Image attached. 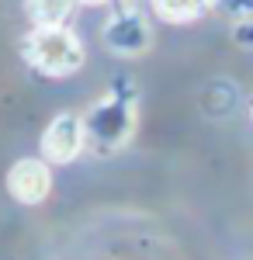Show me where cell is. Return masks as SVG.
<instances>
[{
  "instance_id": "cell-7",
  "label": "cell",
  "mask_w": 253,
  "mask_h": 260,
  "mask_svg": "<svg viewBox=\"0 0 253 260\" xmlns=\"http://www.w3.org/2000/svg\"><path fill=\"white\" fill-rule=\"evenodd\" d=\"M212 7H215V0H153V11L160 14V21H167V24L198 21L201 14H208Z\"/></svg>"
},
{
  "instance_id": "cell-3",
  "label": "cell",
  "mask_w": 253,
  "mask_h": 260,
  "mask_svg": "<svg viewBox=\"0 0 253 260\" xmlns=\"http://www.w3.org/2000/svg\"><path fill=\"white\" fill-rule=\"evenodd\" d=\"M87 149V132H83V115L77 111H59L42 132V160L66 167Z\"/></svg>"
},
{
  "instance_id": "cell-4",
  "label": "cell",
  "mask_w": 253,
  "mask_h": 260,
  "mask_svg": "<svg viewBox=\"0 0 253 260\" xmlns=\"http://www.w3.org/2000/svg\"><path fill=\"white\" fill-rule=\"evenodd\" d=\"M101 39L104 45L115 52V56H142L149 45H153V28H149V21L142 18L139 11L132 7H121L115 11L108 24L101 28Z\"/></svg>"
},
{
  "instance_id": "cell-5",
  "label": "cell",
  "mask_w": 253,
  "mask_h": 260,
  "mask_svg": "<svg viewBox=\"0 0 253 260\" xmlns=\"http://www.w3.org/2000/svg\"><path fill=\"white\" fill-rule=\"evenodd\" d=\"M7 194L18 201V205H42V201L52 194V170L49 160H18L7 170Z\"/></svg>"
},
{
  "instance_id": "cell-6",
  "label": "cell",
  "mask_w": 253,
  "mask_h": 260,
  "mask_svg": "<svg viewBox=\"0 0 253 260\" xmlns=\"http://www.w3.org/2000/svg\"><path fill=\"white\" fill-rule=\"evenodd\" d=\"M80 0H24V14L35 28H66Z\"/></svg>"
},
{
  "instance_id": "cell-2",
  "label": "cell",
  "mask_w": 253,
  "mask_h": 260,
  "mask_svg": "<svg viewBox=\"0 0 253 260\" xmlns=\"http://www.w3.org/2000/svg\"><path fill=\"white\" fill-rule=\"evenodd\" d=\"M21 52L45 77H70L87 62L83 42L70 28H31L21 42Z\"/></svg>"
},
{
  "instance_id": "cell-1",
  "label": "cell",
  "mask_w": 253,
  "mask_h": 260,
  "mask_svg": "<svg viewBox=\"0 0 253 260\" xmlns=\"http://www.w3.org/2000/svg\"><path fill=\"white\" fill-rule=\"evenodd\" d=\"M83 132H87V149L98 156H115L121 153L129 139L136 136V101L125 94H111L90 104L83 115Z\"/></svg>"
},
{
  "instance_id": "cell-8",
  "label": "cell",
  "mask_w": 253,
  "mask_h": 260,
  "mask_svg": "<svg viewBox=\"0 0 253 260\" xmlns=\"http://www.w3.org/2000/svg\"><path fill=\"white\" fill-rule=\"evenodd\" d=\"M83 7H101V4H111V0H80Z\"/></svg>"
}]
</instances>
